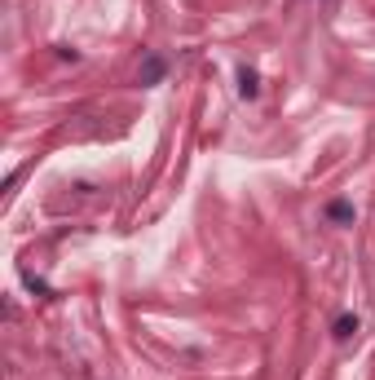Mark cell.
I'll use <instances>...</instances> for the list:
<instances>
[{
  "label": "cell",
  "mask_w": 375,
  "mask_h": 380,
  "mask_svg": "<svg viewBox=\"0 0 375 380\" xmlns=\"http://www.w3.org/2000/svg\"><path fill=\"white\" fill-rule=\"evenodd\" d=\"M358 327H362L358 314H340V318H335V327H331V336H335V340H354Z\"/></svg>",
  "instance_id": "277c9868"
},
{
  "label": "cell",
  "mask_w": 375,
  "mask_h": 380,
  "mask_svg": "<svg viewBox=\"0 0 375 380\" xmlns=\"http://www.w3.org/2000/svg\"><path fill=\"white\" fill-rule=\"evenodd\" d=\"M238 93H243V98H256V93H261L256 67H238Z\"/></svg>",
  "instance_id": "3957f363"
},
{
  "label": "cell",
  "mask_w": 375,
  "mask_h": 380,
  "mask_svg": "<svg viewBox=\"0 0 375 380\" xmlns=\"http://www.w3.org/2000/svg\"><path fill=\"white\" fill-rule=\"evenodd\" d=\"M164 71H168V62H164L159 53H150L146 62H141V71H137V80H141V85H159V80H164Z\"/></svg>",
  "instance_id": "6da1fadb"
},
{
  "label": "cell",
  "mask_w": 375,
  "mask_h": 380,
  "mask_svg": "<svg viewBox=\"0 0 375 380\" xmlns=\"http://www.w3.org/2000/svg\"><path fill=\"white\" fill-rule=\"evenodd\" d=\"M326 217H331L335 225H354V204H349V199H331V204H326Z\"/></svg>",
  "instance_id": "7a4b0ae2"
}]
</instances>
